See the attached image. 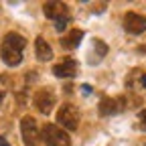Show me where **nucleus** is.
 Wrapping results in <instances>:
<instances>
[{
	"label": "nucleus",
	"mask_w": 146,
	"mask_h": 146,
	"mask_svg": "<svg viewBox=\"0 0 146 146\" xmlns=\"http://www.w3.org/2000/svg\"><path fill=\"white\" fill-rule=\"evenodd\" d=\"M27 47V39L23 35H18L14 31L6 33L4 39H2V45H0V57L2 61L8 65V67H16L23 63V51Z\"/></svg>",
	"instance_id": "1"
},
{
	"label": "nucleus",
	"mask_w": 146,
	"mask_h": 146,
	"mask_svg": "<svg viewBox=\"0 0 146 146\" xmlns=\"http://www.w3.org/2000/svg\"><path fill=\"white\" fill-rule=\"evenodd\" d=\"M43 12H45L47 18L55 21V29H57V31H65V27L71 21L69 6L65 2H45L43 4Z\"/></svg>",
	"instance_id": "2"
},
{
	"label": "nucleus",
	"mask_w": 146,
	"mask_h": 146,
	"mask_svg": "<svg viewBox=\"0 0 146 146\" xmlns=\"http://www.w3.org/2000/svg\"><path fill=\"white\" fill-rule=\"evenodd\" d=\"M41 140L47 146H71V138L67 130H63L57 124H45L41 130Z\"/></svg>",
	"instance_id": "3"
},
{
	"label": "nucleus",
	"mask_w": 146,
	"mask_h": 146,
	"mask_svg": "<svg viewBox=\"0 0 146 146\" xmlns=\"http://www.w3.org/2000/svg\"><path fill=\"white\" fill-rule=\"evenodd\" d=\"M79 120H81V116H79L77 106H73V104H63V106L59 108V112H57V122L61 124L63 130H69V132L77 130V128H79Z\"/></svg>",
	"instance_id": "4"
},
{
	"label": "nucleus",
	"mask_w": 146,
	"mask_h": 146,
	"mask_svg": "<svg viewBox=\"0 0 146 146\" xmlns=\"http://www.w3.org/2000/svg\"><path fill=\"white\" fill-rule=\"evenodd\" d=\"M21 134L25 146H41V132L36 128V120L33 116H23L21 120Z\"/></svg>",
	"instance_id": "5"
},
{
	"label": "nucleus",
	"mask_w": 146,
	"mask_h": 146,
	"mask_svg": "<svg viewBox=\"0 0 146 146\" xmlns=\"http://www.w3.org/2000/svg\"><path fill=\"white\" fill-rule=\"evenodd\" d=\"M57 104V98H55V91L51 87H43V89H36L35 96H33V106L39 110L41 114H51V110Z\"/></svg>",
	"instance_id": "6"
},
{
	"label": "nucleus",
	"mask_w": 146,
	"mask_h": 146,
	"mask_svg": "<svg viewBox=\"0 0 146 146\" xmlns=\"http://www.w3.org/2000/svg\"><path fill=\"white\" fill-rule=\"evenodd\" d=\"M124 29L130 35H142L146 31V16L138 12H126L124 14Z\"/></svg>",
	"instance_id": "7"
},
{
	"label": "nucleus",
	"mask_w": 146,
	"mask_h": 146,
	"mask_svg": "<svg viewBox=\"0 0 146 146\" xmlns=\"http://www.w3.org/2000/svg\"><path fill=\"white\" fill-rule=\"evenodd\" d=\"M124 104H126L124 98H104L100 102V114L102 116H114V114L124 110Z\"/></svg>",
	"instance_id": "8"
},
{
	"label": "nucleus",
	"mask_w": 146,
	"mask_h": 146,
	"mask_svg": "<svg viewBox=\"0 0 146 146\" xmlns=\"http://www.w3.org/2000/svg\"><path fill=\"white\" fill-rule=\"evenodd\" d=\"M77 69H79V65H77L75 59L65 57L61 63H57V65L53 67V73L57 77H75L77 75Z\"/></svg>",
	"instance_id": "9"
},
{
	"label": "nucleus",
	"mask_w": 146,
	"mask_h": 146,
	"mask_svg": "<svg viewBox=\"0 0 146 146\" xmlns=\"http://www.w3.org/2000/svg\"><path fill=\"white\" fill-rule=\"evenodd\" d=\"M35 53H36V59L39 61H51L53 59V49L43 36H36L35 39Z\"/></svg>",
	"instance_id": "10"
},
{
	"label": "nucleus",
	"mask_w": 146,
	"mask_h": 146,
	"mask_svg": "<svg viewBox=\"0 0 146 146\" xmlns=\"http://www.w3.org/2000/svg\"><path fill=\"white\" fill-rule=\"evenodd\" d=\"M83 41V31H79V29H73V31H69L63 39H61V47L63 49H75V47H79V43Z\"/></svg>",
	"instance_id": "11"
},
{
	"label": "nucleus",
	"mask_w": 146,
	"mask_h": 146,
	"mask_svg": "<svg viewBox=\"0 0 146 146\" xmlns=\"http://www.w3.org/2000/svg\"><path fill=\"white\" fill-rule=\"evenodd\" d=\"M96 49L100 51V57H104V55L108 53V47H106V43H104V41H100V39H96Z\"/></svg>",
	"instance_id": "12"
},
{
	"label": "nucleus",
	"mask_w": 146,
	"mask_h": 146,
	"mask_svg": "<svg viewBox=\"0 0 146 146\" xmlns=\"http://www.w3.org/2000/svg\"><path fill=\"white\" fill-rule=\"evenodd\" d=\"M138 120L142 122V128H144V130H146V110H142V112L138 114Z\"/></svg>",
	"instance_id": "13"
},
{
	"label": "nucleus",
	"mask_w": 146,
	"mask_h": 146,
	"mask_svg": "<svg viewBox=\"0 0 146 146\" xmlns=\"http://www.w3.org/2000/svg\"><path fill=\"white\" fill-rule=\"evenodd\" d=\"M140 83H142V87H146V73H142V77H140Z\"/></svg>",
	"instance_id": "14"
},
{
	"label": "nucleus",
	"mask_w": 146,
	"mask_h": 146,
	"mask_svg": "<svg viewBox=\"0 0 146 146\" xmlns=\"http://www.w3.org/2000/svg\"><path fill=\"white\" fill-rule=\"evenodd\" d=\"M0 146H10V144L6 142V138H2V136H0Z\"/></svg>",
	"instance_id": "15"
},
{
	"label": "nucleus",
	"mask_w": 146,
	"mask_h": 146,
	"mask_svg": "<svg viewBox=\"0 0 146 146\" xmlns=\"http://www.w3.org/2000/svg\"><path fill=\"white\" fill-rule=\"evenodd\" d=\"M2 100H4V91L0 89V104H2Z\"/></svg>",
	"instance_id": "16"
},
{
	"label": "nucleus",
	"mask_w": 146,
	"mask_h": 146,
	"mask_svg": "<svg viewBox=\"0 0 146 146\" xmlns=\"http://www.w3.org/2000/svg\"><path fill=\"white\" fill-rule=\"evenodd\" d=\"M138 51L140 53H146V47H138Z\"/></svg>",
	"instance_id": "17"
}]
</instances>
